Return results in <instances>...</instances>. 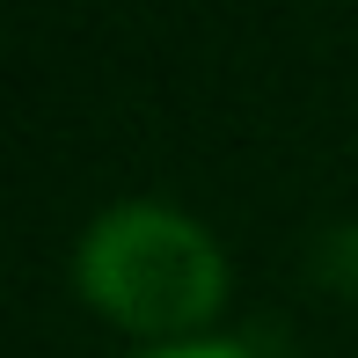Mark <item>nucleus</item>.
I'll use <instances>...</instances> for the list:
<instances>
[{
  "mask_svg": "<svg viewBox=\"0 0 358 358\" xmlns=\"http://www.w3.org/2000/svg\"><path fill=\"white\" fill-rule=\"evenodd\" d=\"M73 271H80V292L95 300V315L146 329V336H176V344L205 315H220V300H227L220 241L190 213L154 205V198L95 213L88 234H80Z\"/></svg>",
  "mask_w": 358,
  "mask_h": 358,
  "instance_id": "f257e3e1",
  "label": "nucleus"
},
{
  "mask_svg": "<svg viewBox=\"0 0 358 358\" xmlns=\"http://www.w3.org/2000/svg\"><path fill=\"white\" fill-rule=\"evenodd\" d=\"M139 358H256V351L227 344V336H183V344H161V351H139Z\"/></svg>",
  "mask_w": 358,
  "mask_h": 358,
  "instance_id": "f03ea898",
  "label": "nucleus"
}]
</instances>
